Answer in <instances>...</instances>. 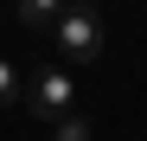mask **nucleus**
<instances>
[{
    "label": "nucleus",
    "mask_w": 147,
    "mask_h": 141,
    "mask_svg": "<svg viewBox=\"0 0 147 141\" xmlns=\"http://www.w3.org/2000/svg\"><path fill=\"white\" fill-rule=\"evenodd\" d=\"M102 45H109L102 13H90V7H70L64 26L51 32V52H58L64 64H96V58H102Z\"/></svg>",
    "instance_id": "f03ea898"
},
{
    "label": "nucleus",
    "mask_w": 147,
    "mask_h": 141,
    "mask_svg": "<svg viewBox=\"0 0 147 141\" xmlns=\"http://www.w3.org/2000/svg\"><path fill=\"white\" fill-rule=\"evenodd\" d=\"M77 103H83V90L70 77V64H38L26 77V115H38V122L58 128L64 115H77Z\"/></svg>",
    "instance_id": "f257e3e1"
},
{
    "label": "nucleus",
    "mask_w": 147,
    "mask_h": 141,
    "mask_svg": "<svg viewBox=\"0 0 147 141\" xmlns=\"http://www.w3.org/2000/svg\"><path fill=\"white\" fill-rule=\"evenodd\" d=\"M0 109H26V77L13 58H0Z\"/></svg>",
    "instance_id": "20e7f679"
},
{
    "label": "nucleus",
    "mask_w": 147,
    "mask_h": 141,
    "mask_svg": "<svg viewBox=\"0 0 147 141\" xmlns=\"http://www.w3.org/2000/svg\"><path fill=\"white\" fill-rule=\"evenodd\" d=\"M51 141H96V128H90V115H64L51 128Z\"/></svg>",
    "instance_id": "39448f33"
},
{
    "label": "nucleus",
    "mask_w": 147,
    "mask_h": 141,
    "mask_svg": "<svg viewBox=\"0 0 147 141\" xmlns=\"http://www.w3.org/2000/svg\"><path fill=\"white\" fill-rule=\"evenodd\" d=\"M64 0H19V7H13V19H19V26H26V32H45V39H51L58 26H64Z\"/></svg>",
    "instance_id": "7ed1b4c3"
}]
</instances>
